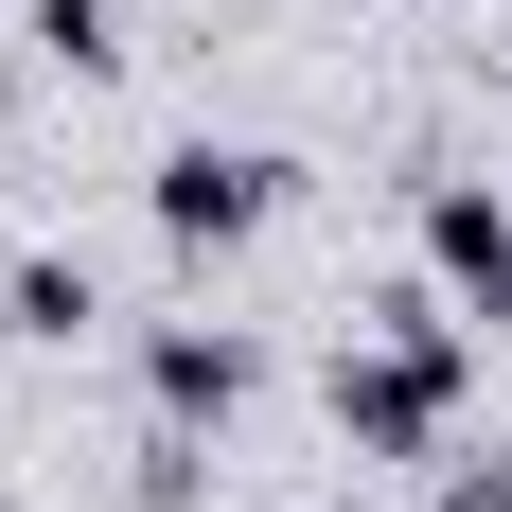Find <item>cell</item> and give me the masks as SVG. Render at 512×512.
Here are the masks:
<instances>
[{
	"label": "cell",
	"instance_id": "4",
	"mask_svg": "<svg viewBox=\"0 0 512 512\" xmlns=\"http://www.w3.org/2000/svg\"><path fill=\"white\" fill-rule=\"evenodd\" d=\"M89 318H106V283H89L71 248H18V265H0V336H36V354H71Z\"/></svg>",
	"mask_w": 512,
	"mask_h": 512
},
{
	"label": "cell",
	"instance_id": "3",
	"mask_svg": "<svg viewBox=\"0 0 512 512\" xmlns=\"http://www.w3.org/2000/svg\"><path fill=\"white\" fill-rule=\"evenodd\" d=\"M248 389H265V354L230 336V318H159V336H142V407L159 424H230Z\"/></svg>",
	"mask_w": 512,
	"mask_h": 512
},
{
	"label": "cell",
	"instance_id": "5",
	"mask_svg": "<svg viewBox=\"0 0 512 512\" xmlns=\"http://www.w3.org/2000/svg\"><path fill=\"white\" fill-rule=\"evenodd\" d=\"M36 71L53 89H106L124 71V0H36Z\"/></svg>",
	"mask_w": 512,
	"mask_h": 512
},
{
	"label": "cell",
	"instance_id": "6",
	"mask_svg": "<svg viewBox=\"0 0 512 512\" xmlns=\"http://www.w3.org/2000/svg\"><path fill=\"white\" fill-rule=\"evenodd\" d=\"M424 512H512V460H477V442H460V460H442V495H424Z\"/></svg>",
	"mask_w": 512,
	"mask_h": 512
},
{
	"label": "cell",
	"instance_id": "2",
	"mask_svg": "<svg viewBox=\"0 0 512 512\" xmlns=\"http://www.w3.org/2000/svg\"><path fill=\"white\" fill-rule=\"evenodd\" d=\"M424 283L512 336V195L495 177H424Z\"/></svg>",
	"mask_w": 512,
	"mask_h": 512
},
{
	"label": "cell",
	"instance_id": "1",
	"mask_svg": "<svg viewBox=\"0 0 512 512\" xmlns=\"http://www.w3.org/2000/svg\"><path fill=\"white\" fill-rule=\"evenodd\" d=\"M142 212H159V248H177V265H212V248H248L265 212H283V159H265V142H159Z\"/></svg>",
	"mask_w": 512,
	"mask_h": 512
}]
</instances>
